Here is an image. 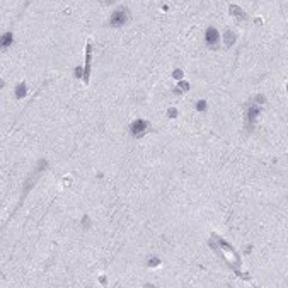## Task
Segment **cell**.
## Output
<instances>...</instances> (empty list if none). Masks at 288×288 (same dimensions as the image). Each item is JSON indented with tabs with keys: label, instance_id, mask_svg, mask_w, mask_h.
Returning <instances> with one entry per match:
<instances>
[{
	"label": "cell",
	"instance_id": "52a82bcc",
	"mask_svg": "<svg viewBox=\"0 0 288 288\" xmlns=\"http://www.w3.org/2000/svg\"><path fill=\"white\" fill-rule=\"evenodd\" d=\"M196 108H198V111H205V109H206V102H205V101H199L198 104H196Z\"/></svg>",
	"mask_w": 288,
	"mask_h": 288
},
{
	"label": "cell",
	"instance_id": "6da1fadb",
	"mask_svg": "<svg viewBox=\"0 0 288 288\" xmlns=\"http://www.w3.org/2000/svg\"><path fill=\"white\" fill-rule=\"evenodd\" d=\"M126 19H128V12H126V9H119V10H116L113 16H111V24L113 26H121V24H125Z\"/></svg>",
	"mask_w": 288,
	"mask_h": 288
},
{
	"label": "cell",
	"instance_id": "ba28073f",
	"mask_svg": "<svg viewBox=\"0 0 288 288\" xmlns=\"http://www.w3.org/2000/svg\"><path fill=\"white\" fill-rule=\"evenodd\" d=\"M167 114H169L171 118H174V116H177V111H176V109H169V111H167Z\"/></svg>",
	"mask_w": 288,
	"mask_h": 288
},
{
	"label": "cell",
	"instance_id": "277c9868",
	"mask_svg": "<svg viewBox=\"0 0 288 288\" xmlns=\"http://www.w3.org/2000/svg\"><path fill=\"white\" fill-rule=\"evenodd\" d=\"M234 41H235V36L232 33H227V34H225V44H227V46H232Z\"/></svg>",
	"mask_w": 288,
	"mask_h": 288
},
{
	"label": "cell",
	"instance_id": "9c48e42d",
	"mask_svg": "<svg viewBox=\"0 0 288 288\" xmlns=\"http://www.w3.org/2000/svg\"><path fill=\"white\" fill-rule=\"evenodd\" d=\"M181 77H182V72H181V70H176V72H174V78H177V80H179Z\"/></svg>",
	"mask_w": 288,
	"mask_h": 288
},
{
	"label": "cell",
	"instance_id": "5b68a950",
	"mask_svg": "<svg viewBox=\"0 0 288 288\" xmlns=\"http://www.w3.org/2000/svg\"><path fill=\"white\" fill-rule=\"evenodd\" d=\"M24 94H26V85H24V84L17 85V92H16V97H17V99H20V97H22Z\"/></svg>",
	"mask_w": 288,
	"mask_h": 288
},
{
	"label": "cell",
	"instance_id": "8992f818",
	"mask_svg": "<svg viewBox=\"0 0 288 288\" xmlns=\"http://www.w3.org/2000/svg\"><path fill=\"white\" fill-rule=\"evenodd\" d=\"M10 43H12V34L9 33V34H5V36H3V43H2V46H3V48H7Z\"/></svg>",
	"mask_w": 288,
	"mask_h": 288
},
{
	"label": "cell",
	"instance_id": "30bf717a",
	"mask_svg": "<svg viewBox=\"0 0 288 288\" xmlns=\"http://www.w3.org/2000/svg\"><path fill=\"white\" fill-rule=\"evenodd\" d=\"M148 264H150V266H155V264H159V259H150Z\"/></svg>",
	"mask_w": 288,
	"mask_h": 288
},
{
	"label": "cell",
	"instance_id": "7a4b0ae2",
	"mask_svg": "<svg viewBox=\"0 0 288 288\" xmlns=\"http://www.w3.org/2000/svg\"><path fill=\"white\" fill-rule=\"evenodd\" d=\"M205 41H206L208 46H216V43H218V31H216L215 27H208L206 29Z\"/></svg>",
	"mask_w": 288,
	"mask_h": 288
},
{
	"label": "cell",
	"instance_id": "3957f363",
	"mask_svg": "<svg viewBox=\"0 0 288 288\" xmlns=\"http://www.w3.org/2000/svg\"><path fill=\"white\" fill-rule=\"evenodd\" d=\"M145 130H147V123L142 121V119H136V121L131 125V133H133L135 136H140Z\"/></svg>",
	"mask_w": 288,
	"mask_h": 288
},
{
	"label": "cell",
	"instance_id": "8fae6325",
	"mask_svg": "<svg viewBox=\"0 0 288 288\" xmlns=\"http://www.w3.org/2000/svg\"><path fill=\"white\" fill-rule=\"evenodd\" d=\"M179 87H181V89H184V90H188V89H189V84H184V82H182Z\"/></svg>",
	"mask_w": 288,
	"mask_h": 288
}]
</instances>
